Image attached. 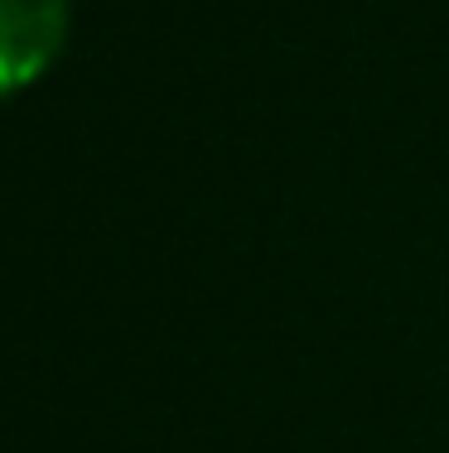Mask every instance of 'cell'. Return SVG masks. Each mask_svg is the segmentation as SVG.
I'll use <instances>...</instances> for the list:
<instances>
[{
	"label": "cell",
	"instance_id": "1",
	"mask_svg": "<svg viewBox=\"0 0 449 453\" xmlns=\"http://www.w3.org/2000/svg\"><path fill=\"white\" fill-rule=\"evenodd\" d=\"M5 25V88L19 92L49 68L68 29V0H0Z\"/></svg>",
	"mask_w": 449,
	"mask_h": 453
}]
</instances>
